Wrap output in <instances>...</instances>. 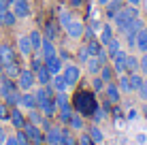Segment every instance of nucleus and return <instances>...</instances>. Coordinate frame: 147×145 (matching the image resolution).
<instances>
[{"mask_svg": "<svg viewBox=\"0 0 147 145\" xmlns=\"http://www.w3.org/2000/svg\"><path fill=\"white\" fill-rule=\"evenodd\" d=\"M136 17H139V7H134V4H124V9H121L111 22H113L115 30L121 34V32H124V28L128 26V22H132V19H136Z\"/></svg>", "mask_w": 147, "mask_h": 145, "instance_id": "2", "label": "nucleus"}, {"mask_svg": "<svg viewBox=\"0 0 147 145\" xmlns=\"http://www.w3.org/2000/svg\"><path fill=\"white\" fill-rule=\"evenodd\" d=\"M134 71H139V58L128 51L126 53V73H134Z\"/></svg>", "mask_w": 147, "mask_h": 145, "instance_id": "33", "label": "nucleus"}, {"mask_svg": "<svg viewBox=\"0 0 147 145\" xmlns=\"http://www.w3.org/2000/svg\"><path fill=\"white\" fill-rule=\"evenodd\" d=\"M58 56L62 58V60H70V53L66 51V49H60V51H58Z\"/></svg>", "mask_w": 147, "mask_h": 145, "instance_id": "50", "label": "nucleus"}, {"mask_svg": "<svg viewBox=\"0 0 147 145\" xmlns=\"http://www.w3.org/2000/svg\"><path fill=\"white\" fill-rule=\"evenodd\" d=\"M17 47H19V51H22V56H26V58H30L32 56V43H30V36L28 34H24V36H19L17 38Z\"/></svg>", "mask_w": 147, "mask_h": 145, "instance_id": "18", "label": "nucleus"}, {"mask_svg": "<svg viewBox=\"0 0 147 145\" xmlns=\"http://www.w3.org/2000/svg\"><path fill=\"white\" fill-rule=\"evenodd\" d=\"M45 66H47V71L51 73V75L62 73V58H60L58 53L51 56V58H45Z\"/></svg>", "mask_w": 147, "mask_h": 145, "instance_id": "15", "label": "nucleus"}, {"mask_svg": "<svg viewBox=\"0 0 147 145\" xmlns=\"http://www.w3.org/2000/svg\"><path fill=\"white\" fill-rule=\"evenodd\" d=\"M70 19H73V13H70V11H66V9H60V26H62V28H66L68 26V24H70Z\"/></svg>", "mask_w": 147, "mask_h": 145, "instance_id": "38", "label": "nucleus"}, {"mask_svg": "<svg viewBox=\"0 0 147 145\" xmlns=\"http://www.w3.org/2000/svg\"><path fill=\"white\" fill-rule=\"evenodd\" d=\"M100 77H102V81L105 83H111V81H115L117 79V73H115V68L111 66V62H107V64H102V68H100Z\"/></svg>", "mask_w": 147, "mask_h": 145, "instance_id": "19", "label": "nucleus"}, {"mask_svg": "<svg viewBox=\"0 0 147 145\" xmlns=\"http://www.w3.org/2000/svg\"><path fill=\"white\" fill-rule=\"evenodd\" d=\"M19 73H22V66H19L17 60H15V62H9V64H4V66H2V75H4V77H9V79H17Z\"/></svg>", "mask_w": 147, "mask_h": 145, "instance_id": "17", "label": "nucleus"}, {"mask_svg": "<svg viewBox=\"0 0 147 145\" xmlns=\"http://www.w3.org/2000/svg\"><path fill=\"white\" fill-rule=\"evenodd\" d=\"M9 9H11V0H0V13L9 11Z\"/></svg>", "mask_w": 147, "mask_h": 145, "instance_id": "48", "label": "nucleus"}, {"mask_svg": "<svg viewBox=\"0 0 147 145\" xmlns=\"http://www.w3.org/2000/svg\"><path fill=\"white\" fill-rule=\"evenodd\" d=\"M136 115H139V113H136V109H130V111H128V119H134Z\"/></svg>", "mask_w": 147, "mask_h": 145, "instance_id": "53", "label": "nucleus"}, {"mask_svg": "<svg viewBox=\"0 0 147 145\" xmlns=\"http://www.w3.org/2000/svg\"><path fill=\"white\" fill-rule=\"evenodd\" d=\"M88 26L92 28L94 32H96V36H98V32H100V30H102V22H92V24H88Z\"/></svg>", "mask_w": 147, "mask_h": 145, "instance_id": "47", "label": "nucleus"}, {"mask_svg": "<svg viewBox=\"0 0 147 145\" xmlns=\"http://www.w3.org/2000/svg\"><path fill=\"white\" fill-rule=\"evenodd\" d=\"M88 58H90L88 45H83V47H79V51H77V60H79L81 64H85V62H88Z\"/></svg>", "mask_w": 147, "mask_h": 145, "instance_id": "42", "label": "nucleus"}, {"mask_svg": "<svg viewBox=\"0 0 147 145\" xmlns=\"http://www.w3.org/2000/svg\"><path fill=\"white\" fill-rule=\"evenodd\" d=\"M19 96H22V92H19V88H15V90H11V92H7L4 94V103L9 105V107H17L19 105Z\"/></svg>", "mask_w": 147, "mask_h": 145, "instance_id": "28", "label": "nucleus"}, {"mask_svg": "<svg viewBox=\"0 0 147 145\" xmlns=\"http://www.w3.org/2000/svg\"><path fill=\"white\" fill-rule=\"evenodd\" d=\"M51 86H53L55 92H66V90H68V83H66V79H64L62 73H58V75L51 77Z\"/></svg>", "mask_w": 147, "mask_h": 145, "instance_id": "25", "label": "nucleus"}, {"mask_svg": "<svg viewBox=\"0 0 147 145\" xmlns=\"http://www.w3.org/2000/svg\"><path fill=\"white\" fill-rule=\"evenodd\" d=\"M15 24H17V15H15L11 9L4 11V13H0V26L2 28H13Z\"/></svg>", "mask_w": 147, "mask_h": 145, "instance_id": "21", "label": "nucleus"}, {"mask_svg": "<svg viewBox=\"0 0 147 145\" xmlns=\"http://www.w3.org/2000/svg\"><path fill=\"white\" fill-rule=\"evenodd\" d=\"M126 75H128V81H130V90H132V92H136V90H139L141 86H143L145 77H143V75H141L139 71H134V73H126Z\"/></svg>", "mask_w": 147, "mask_h": 145, "instance_id": "24", "label": "nucleus"}, {"mask_svg": "<svg viewBox=\"0 0 147 145\" xmlns=\"http://www.w3.org/2000/svg\"><path fill=\"white\" fill-rule=\"evenodd\" d=\"M73 113H75V109H73V105H64L62 109H58V113H55V115H58V122L60 124H64V126H68V122H70V117H73Z\"/></svg>", "mask_w": 147, "mask_h": 145, "instance_id": "16", "label": "nucleus"}, {"mask_svg": "<svg viewBox=\"0 0 147 145\" xmlns=\"http://www.w3.org/2000/svg\"><path fill=\"white\" fill-rule=\"evenodd\" d=\"M28 139H30V145H45V130L38 126V124H32V122H26L24 126Z\"/></svg>", "mask_w": 147, "mask_h": 145, "instance_id": "3", "label": "nucleus"}, {"mask_svg": "<svg viewBox=\"0 0 147 145\" xmlns=\"http://www.w3.org/2000/svg\"><path fill=\"white\" fill-rule=\"evenodd\" d=\"M68 126L73 128V130H83V128H85L83 115H81V113H77V111H75V113H73V117H70V122H68Z\"/></svg>", "mask_w": 147, "mask_h": 145, "instance_id": "32", "label": "nucleus"}, {"mask_svg": "<svg viewBox=\"0 0 147 145\" xmlns=\"http://www.w3.org/2000/svg\"><path fill=\"white\" fill-rule=\"evenodd\" d=\"M83 2L85 0H68V7L70 9H79V7H83Z\"/></svg>", "mask_w": 147, "mask_h": 145, "instance_id": "49", "label": "nucleus"}, {"mask_svg": "<svg viewBox=\"0 0 147 145\" xmlns=\"http://www.w3.org/2000/svg\"><path fill=\"white\" fill-rule=\"evenodd\" d=\"M105 49H107V53H109V56H111V53H115V51H117V49H121V41H119V38H111V41L107 43V45H105Z\"/></svg>", "mask_w": 147, "mask_h": 145, "instance_id": "36", "label": "nucleus"}, {"mask_svg": "<svg viewBox=\"0 0 147 145\" xmlns=\"http://www.w3.org/2000/svg\"><path fill=\"white\" fill-rule=\"evenodd\" d=\"M55 36H58V28H55V24H45V36L43 38L55 41Z\"/></svg>", "mask_w": 147, "mask_h": 145, "instance_id": "37", "label": "nucleus"}, {"mask_svg": "<svg viewBox=\"0 0 147 145\" xmlns=\"http://www.w3.org/2000/svg\"><path fill=\"white\" fill-rule=\"evenodd\" d=\"M7 137H9V134L4 132V126H0V145H2L4 141H7Z\"/></svg>", "mask_w": 147, "mask_h": 145, "instance_id": "51", "label": "nucleus"}, {"mask_svg": "<svg viewBox=\"0 0 147 145\" xmlns=\"http://www.w3.org/2000/svg\"><path fill=\"white\" fill-rule=\"evenodd\" d=\"M136 141H139V143H145L147 137H145V134H136Z\"/></svg>", "mask_w": 147, "mask_h": 145, "instance_id": "55", "label": "nucleus"}, {"mask_svg": "<svg viewBox=\"0 0 147 145\" xmlns=\"http://www.w3.org/2000/svg\"><path fill=\"white\" fill-rule=\"evenodd\" d=\"M62 75L66 79L68 88H73V86H77L79 79H81V68L77 64H66V66H62Z\"/></svg>", "mask_w": 147, "mask_h": 145, "instance_id": "5", "label": "nucleus"}, {"mask_svg": "<svg viewBox=\"0 0 147 145\" xmlns=\"http://www.w3.org/2000/svg\"><path fill=\"white\" fill-rule=\"evenodd\" d=\"M105 86H107V83L102 81L100 75H92V90L94 92H105Z\"/></svg>", "mask_w": 147, "mask_h": 145, "instance_id": "35", "label": "nucleus"}, {"mask_svg": "<svg viewBox=\"0 0 147 145\" xmlns=\"http://www.w3.org/2000/svg\"><path fill=\"white\" fill-rule=\"evenodd\" d=\"M17 107L26 109V111H30V109H38L36 96H34L32 90H28V92H22V96H19V105H17Z\"/></svg>", "mask_w": 147, "mask_h": 145, "instance_id": "8", "label": "nucleus"}, {"mask_svg": "<svg viewBox=\"0 0 147 145\" xmlns=\"http://www.w3.org/2000/svg\"><path fill=\"white\" fill-rule=\"evenodd\" d=\"M70 105H73V109L77 113H81L83 117H90L94 113V109L98 107V100H96V92L92 90H77L73 96V100H70Z\"/></svg>", "mask_w": 147, "mask_h": 145, "instance_id": "1", "label": "nucleus"}, {"mask_svg": "<svg viewBox=\"0 0 147 145\" xmlns=\"http://www.w3.org/2000/svg\"><path fill=\"white\" fill-rule=\"evenodd\" d=\"M60 145H79V143H77V139L70 134L68 128H64V134H62V141H60Z\"/></svg>", "mask_w": 147, "mask_h": 145, "instance_id": "40", "label": "nucleus"}, {"mask_svg": "<svg viewBox=\"0 0 147 145\" xmlns=\"http://www.w3.org/2000/svg\"><path fill=\"white\" fill-rule=\"evenodd\" d=\"M117 88H119V92L121 94H132V90H130V81H128V75H117Z\"/></svg>", "mask_w": 147, "mask_h": 145, "instance_id": "31", "label": "nucleus"}, {"mask_svg": "<svg viewBox=\"0 0 147 145\" xmlns=\"http://www.w3.org/2000/svg\"><path fill=\"white\" fill-rule=\"evenodd\" d=\"M85 68H88V73L90 75H98L100 73V68H102V62H100L96 56H90L88 58V62H85Z\"/></svg>", "mask_w": 147, "mask_h": 145, "instance_id": "27", "label": "nucleus"}, {"mask_svg": "<svg viewBox=\"0 0 147 145\" xmlns=\"http://www.w3.org/2000/svg\"><path fill=\"white\" fill-rule=\"evenodd\" d=\"M0 75H2V62H0Z\"/></svg>", "mask_w": 147, "mask_h": 145, "instance_id": "57", "label": "nucleus"}, {"mask_svg": "<svg viewBox=\"0 0 147 145\" xmlns=\"http://www.w3.org/2000/svg\"><path fill=\"white\" fill-rule=\"evenodd\" d=\"M136 49L141 53L147 51V26H143L139 30V34H136Z\"/></svg>", "mask_w": 147, "mask_h": 145, "instance_id": "29", "label": "nucleus"}, {"mask_svg": "<svg viewBox=\"0 0 147 145\" xmlns=\"http://www.w3.org/2000/svg\"><path fill=\"white\" fill-rule=\"evenodd\" d=\"M77 143H79V145H96V143L92 141V137L88 134V130H81V137L77 139Z\"/></svg>", "mask_w": 147, "mask_h": 145, "instance_id": "44", "label": "nucleus"}, {"mask_svg": "<svg viewBox=\"0 0 147 145\" xmlns=\"http://www.w3.org/2000/svg\"><path fill=\"white\" fill-rule=\"evenodd\" d=\"M124 2H126V4H134V7H139L141 0H124Z\"/></svg>", "mask_w": 147, "mask_h": 145, "instance_id": "54", "label": "nucleus"}, {"mask_svg": "<svg viewBox=\"0 0 147 145\" xmlns=\"http://www.w3.org/2000/svg\"><path fill=\"white\" fill-rule=\"evenodd\" d=\"M9 122H11L13 128L17 130V128H24V126H26L28 119H26V115L22 113V109H19V107H11V117H9Z\"/></svg>", "mask_w": 147, "mask_h": 145, "instance_id": "11", "label": "nucleus"}, {"mask_svg": "<svg viewBox=\"0 0 147 145\" xmlns=\"http://www.w3.org/2000/svg\"><path fill=\"white\" fill-rule=\"evenodd\" d=\"M36 86V75H34L32 68H22V73H19L17 77V88L22 90V92H28V90H32Z\"/></svg>", "mask_w": 147, "mask_h": 145, "instance_id": "4", "label": "nucleus"}, {"mask_svg": "<svg viewBox=\"0 0 147 145\" xmlns=\"http://www.w3.org/2000/svg\"><path fill=\"white\" fill-rule=\"evenodd\" d=\"M40 113H43L45 117H53L55 113H58V105H55V98H47V100H43L38 105Z\"/></svg>", "mask_w": 147, "mask_h": 145, "instance_id": "14", "label": "nucleus"}, {"mask_svg": "<svg viewBox=\"0 0 147 145\" xmlns=\"http://www.w3.org/2000/svg\"><path fill=\"white\" fill-rule=\"evenodd\" d=\"M96 2H98V7H105V4H107L109 0H96Z\"/></svg>", "mask_w": 147, "mask_h": 145, "instance_id": "56", "label": "nucleus"}, {"mask_svg": "<svg viewBox=\"0 0 147 145\" xmlns=\"http://www.w3.org/2000/svg\"><path fill=\"white\" fill-rule=\"evenodd\" d=\"M15 139H17V145H30V139H28V134L24 128H17L15 130Z\"/></svg>", "mask_w": 147, "mask_h": 145, "instance_id": "39", "label": "nucleus"}, {"mask_svg": "<svg viewBox=\"0 0 147 145\" xmlns=\"http://www.w3.org/2000/svg\"><path fill=\"white\" fill-rule=\"evenodd\" d=\"M124 0H109L107 4H105V15H107V19H113L115 15H117L121 9H124Z\"/></svg>", "mask_w": 147, "mask_h": 145, "instance_id": "13", "label": "nucleus"}, {"mask_svg": "<svg viewBox=\"0 0 147 145\" xmlns=\"http://www.w3.org/2000/svg\"><path fill=\"white\" fill-rule=\"evenodd\" d=\"M105 94H107V100H111L113 105H119L121 92H119V88H117V83H115V81H111V83L105 86Z\"/></svg>", "mask_w": 147, "mask_h": 145, "instance_id": "12", "label": "nucleus"}, {"mask_svg": "<svg viewBox=\"0 0 147 145\" xmlns=\"http://www.w3.org/2000/svg\"><path fill=\"white\" fill-rule=\"evenodd\" d=\"M11 11L17 15V19H26V17H30L32 9H30V2H28V0H19V2H13V4H11Z\"/></svg>", "mask_w": 147, "mask_h": 145, "instance_id": "9", "label": "nucleus"}, {"mask_svg": "<svg viewBox=\"0 0 147 145\" xmlns=\"http://www.w3.org/2000/svg\"><path fill=\"white\" fill-rule=\"evenodd\" d=\"M90 117H92L94 122H102V119L107 117V111H105V109H100V107H96V109H94V113H92Z\"/></svg>", "mask_w": 147, "mask_h": 145, "instance_id": "45", "label": "nucleus"}, {"mask_svg": "<svg viewBox=\"0 0 147 145\" xmlns=\"http://www.w3.org/2000/svg\"><path fill=\"white\" fill-rule=\"evenodd\" d=\"M113 36H115V34H113V28H111V24H102V30L98 32V36H96V38H98L102 45H107Z\"/></svg>", "mask_w": 147, "mask_h": 145, "instance_id": "26", "label": "nucleus"}, {"mask_svg": "<svg viewBox=\"0 0 147 145\" xmlns=\"http://www.w3.org/2000/svg\"><path fill=\"white\" fill-rule=\"evenodd\" d=\"M26 119H28V122H32V124H38V126H40V124H43V119H45V115L40 113V109H30L28 115H26Z\"/></svg>", "mask_w": 147, "mask_h": 145, "instance_id": "34", "label": "nucleus"}, {"mask_svg": "<svg viewBox=\"0 0 147 145\" xmlns=\"http://www.w3.org/2000/svg\"><path fill=\"white\" fill-rule=\"evenodd\" d=\"M64 30H66V34H68L70 38H81V36H83V32H85V22L73 17V19H70V24Z\"/></svg>", "mask_w": 147, "mask_h": 145, "instance_id": "6", "label": "nucleus"}, {"mask_svg": "<svg viewBox=\"0 0 147 145\" xmlns=\"http://www.w3.org/2000/svg\"><path fill=\"white\" fill-rule=\"evenodd\" d=\"M136 94H139V98H141V100H147V83H145V81H143V86L136 90Z\"/></svg>", "mask_w": 147, "mask_h": 145, "instance_id": "46", "label": "nucleus"}, {"mask_svg": "<svg viewBox=\"0 0 147 145\" xmlns=\"http://www.w3.org/2000/svg\"><path fill=\"white\" fill-rule=\"evenodd\" d=\"M2 145H17V139H15V134H13V137H7V141H4Z\"/></svg>", "mask_w": 147, "mask_h": 145, "instance_id": "52", "label": "nucleus"}, {"mask_svg": "<svg viewBox=\"0 0 147 145\" xmlns=\"http://www.w3.org/2000/svg\"><path fill=\"white\" fill-rule=\"evenodd\" d=\"M15 60H17L15 49L9 43H0V62H2V66H4V64H9V62H15Z\"/></svg>", "mask_w": 147, "mask_h": 145, "instance_id": "10", "label": "nucleus"}, {"mask_svg": "<svg viewBox=\"0 0 147 145\" xmlns=\"http://www.w3.org/2000/svg\"><path fill=\"white\" fill-rule=\"evenodd\" d=\"M55 53H58L55 43L49 41V38H43V45H40V56H43V60L45 58H51V56H55Z\"/></svg>", "mask_w": 147, "mask_h": 145, "instance_id": "22", "label": "nucleus"}, {"mask_svg": "<svg viewBox=\"0 0 147 145\" xmlns=\"http://www.w3.org/2000/svg\"><path fill=\"white\" fill-rule=\"evenodd\" d=\"M139 73L147 77V51H143V56L139 58Z\"/></svg>", "mask_w": 147, "mask_h": 145, "instance_id": "43", "label": "nucleus"}, {"mask_svg": "<svg viewBox=\"0 0 147 145\" xmlns=\"http://www.w3.org/2000/svg\"><path fill=\"white\" fill-rule=\"evenodd\" d=\"M34 75H36V83H38V86H47V83H51V77H53V75L47 71L45 64L38 68V71H34Z\"/></svg>", "mask_w": 147, "mask_h": 145, "instance_id": "23", "label": "nucleus"}, {"mask_svg": "<svg viewBox=\"0 0 147 145\" xmlns=\"http://www.w3.org/2000/svg\"><path fill=\"white\" fill-rule=\"evenodd\" d=\"M62 134H64L62 126H49L47 130H45V143H47V145H60Z\"/></svg>", "mask_w": 147, "mask_h": 145, "instance_id": "7", "label": "nucleus"}, {"mask_svg": "<svg viewBox=\"0 0 147 145\" xmlns=\"http://www.w3.org/2000/svg\"><path fill=\"white\" fill-rule=\"evenodd\" d=\"M9 117H11V107L7 103H2L0 105V122H7Z\"/></svg>", "mask_w": 147, "mask_h": 145, "instance_id": "41", "label": "nucleus"}, {"mask_svg": "<svg viewBox=\"0 0 147 145\" xmlns=\"http://www.w3.org/2000/svg\"><path fill=\"white\" fill-rule=\"evenodd\" d=\"M85 130H88V134L92 137V141H94L96 145H102V143H105V132L98 128V124H92V126H88Z\"/></svg>", "mask_w": 147, "mask_h": 145, "instance_id": "20", "label": "nucleus"}, {"mask_svg": "<svg viewBox=\"0 0 147 145\" xmlns=\"http://www.w3.org/2000/svg\"><path fill=\"white\" fill-rule=\"evenodd\" d=\"M30 43H32V51H40V45H43V34L38 30H30Z\"/></svg>", "mask_w": 147, "mask_h": 145, "instance_id": "30", "label": "nucleus"}, {"mask_svg": "<svg viewBox=\"0 0 147 145\" xmlns=\"http://www.w3.org/2000/svg\"><path fill=\"white\" fill-rule=\"evenodd\" d=\"M145 83H147V77H145Z\"/></svg>", "mask_w": 147, "mask_h": 145, "instance_id": "58", "label": "nucleus"}]
</instances>
